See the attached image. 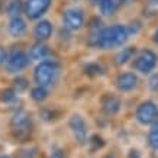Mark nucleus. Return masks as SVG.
<instances>
[{
    "mask_svg": "<svg viewBox=\"0 0 158 158\" xmlns=\"http://www.w3.org/2000/svg\"><path fill=\"white\" fill-rule=\"evenodd\" d=\"M131 36V31L128 26L123 25H113L109 28L102 29L100 35L97 38L96 47L102 49H110V48H118L122 47L128 38Z\"/></svg>",
    "mask_w": 158,
    "mask_h": 158,
    "instance_id": "nucleus-1",
    "label": "nucleus"
},
{
    "mask_svg": "<svg viewBox=\"0 0 158 158\" xmlns=\"http://www.w3.org/2000/svg\"><path fill=\"white\" fill-rule=\"evenodd\" d=\"M10 131L15 139L19 142H26L31 138L32 134V119L31 115L25 110H18L15 112L12 119H10Z\"/></svg>",
    "mask_w": 158,
    "mask_h": 158,
    "instance_id": "nucleus-2",
    "label": "nucleus"
},
{
    "mask_svg": "<svg viewBox=\"0 0 158 158\" xmlns=\"http://www.w3.org/2000/svg\"><path fill=\"white\" fill-rule=\"evenodd\" d=\"M60 74V65L55 61H41L34 71V78L38 86H51Z\"/></svg>",
    "mask_w": 158,
    "mask_h": 158,
    "instance_id": "nucleus-3",
    "label": "nucleus"
},
{
    "mask_svg": "<svg viewBox=\"0 0 158 158\" xmlns=\"http://www.w3.org/2000/svg\"><path fill=\"white\" fill-rule=\"evenodd\" d=\"M5 64L6 70L9 73H19L28 67L29 55H26V52H23L22 49H13L7 54Z\"/></svg>",
    "mask_w": 158,
    "mask_h": 158,
    "instance_id": "nucleus-4",
    "label": "nucleus"
},
{
    "mask_svg": "<svg viewBox=\"0 0 158 158\" xmlns=\"http://www.w3.org/2000/svg\"><path fill=\"white\" fill-rule=\"evenodd\" d=\"M136 120L141 125H152L158 120V106L151 100L141 103L136 109Z\"/></svg>",
    "mask_w": 158,
    "mask_h": 158,
    "instance_id": "nucleus-5",
    "label": "nucleus"
},
{
    "mask_svg": "<svg viewBox=\"0 0 158 158\" xmlns=\"http://www.w3.org/2000/svg\"><path fill=\"white\" fill-rule=\"evenodd\" d=\"M157 65V55L149 51V49H144L135 57L134 67L136 71L142 73V74H148L155 68Z\"/></svg>",
    "mask_w": 158,
    "mask_h": 158,
    "instance_id": "nucleus-6",
    "label": "nucleus"
},
{
    "mask_svg": "<svg viewBox=\"0 0 158 158\" xmlns=\"http://www.w3.org/2000/svg\"><path fill=\"white\" fill-rule=\"evenodd\" d=\"M64 28L70 32H76L84 25V13L78 7H70L64 12Z\"/></svg>",
    "mask_w": 158,
    "mask_h": 158,
    "instance_id": "nucleus-7",
    "label": "nucleus"
},
{
    "mask_svg": "<svg viewBox=\"0 0 158 158\" xmlns=\"http://www.w3.org/2000/svg\"><path fill=\"white\" fill-rule=\"evenodd\" d=\"M52 3V0H26L25 2V15L29 19H39Z\"/></svg>",
    "mask_w": 158,
    "mask_h": 158,
    "instance_id": "nucleus-8",
    "label": "nucleus"
},
{
    "mask_svg": "<svg viewBox=\"0 0 158 158\" xmlns=\"http://www.w3.org/2000/svg\"><path fill=\"white\" fill-rule=\"evenodd\" d=\"M68 125H70V129H71L73 135H74V138H76V141L78 142L80 145L86 144L87 141V125L86 122H84V119H83L80 115H73L71 119H70V122H68Z\"/></svg>",
    "mask_w": 158,
    "mask_h": 158,
    "instance_id": "nucleus-9",
    "label": "nucleus"
},
{
    "mask_svg": "<svg viewBox=\"0 0 158 158\" xmlns=\"http://www.w3.org/2000/svg\"><path fill=\"white\" fill-rule=\"evenodd\" d=\"M138 78L134 73H122L116 78V87L120 91H131L136 87Z\"/></svg>",
    "mask_w": 158,
    "mask_h": 158,
    "instance_id": "nucleus-10",
    "label": "nucleus"
},
{
    "mask_svg": "<svg viewBox=\"0 0 158 158\" xmlns=\"http://www.w3.org/2000/svg\"><path fill=\"white\" fill-rule=\"evenodd\" d=\"M102 109L106 115H116L120 109V100L113 94H105L102 97Z\"/></svg>",
    "mask_w": 158,
    "mask_h": 158,
    "instance_id": "nucleus-11",
    "label": "nucleus"
},
{
    "mask_svg": "<svg viewBox=\"0 0 158 158\" xmlns=\"http://www.w3.org/2000/svg\"><path fill=\"white\" fill-rule=\"evenodd\" d=\"M51 35H52V25L49 23L48 20H41V22L36 23V26L34 29V36L39 42L47 41Z\"/></svg>",
    "mask_w": 158,
    "mask_h": 158,
    "instance_id": "nucleus-12",
    "label": "nucleus"
},
{
    "mask_svg": "<svg viewBox=\"0 0 158 158\" xmlns=\"http://www.w3.org/2000/svg\"><path fill=\"white\" fill-rule=\"evenodd\" d=\"M7 31H9V34L12 35V36H15V38L22 36V35L26 32V22H25L20 16H18V18H10Z\"/></svg>",
    "mask_w": 158,
    "mask_h": 158,
    "instance_id": "nucleus-13",
    "label": "nucleus"
},
{
    "mask_svg": "<svg viewBox=\"0 0 158 158\" xmlns=\"http://www.w3.org/2000/svg\"><path fill=\"white\" fill-rule=\"evenodd\" d=\"M48 54H49L48 48H47L42 42H38L31 48V51H29V58H31V60H44V58L48 57Z\"/></svg>",
    "mask_w": 158,
    "mask_h": 158,
    "instance_id": "nucleus-14",
    "label": "nucleus"
},
{
    "mask_svg": "<svg viewBox=\"0 0 158 158\" xmlns=\"http://www.w3.org/2000/svg\"><path fill=\"white\" fill-rule=\"evenodd\" d=\"M120 0H102L100 2V10L105 16H112L119 7Z\"/></svg>",
    "mask_w": 158,
    "mask_h": 158,
    "instance_id": "nucleus-15",
    "label": "nucleus"
},
{
    "mask_svg": "<svg viewBox=\"0 0 158 158\" xmlns=\"http://www.w3.org/2000/svg\"><path fill=\"white\" fill-rule=\"evenodd\" d=\"M7 15L10 18H18L20 16L22 12H25V5L22 3V0H10L7 3Z\"/></svg>",
    "mask_w": 158,
    "mask_h": 158,
    "instance_id": "nucleus-16",
    "label": "nucleus"
},
{
    "mask_svg": "<svg viewBox=\"0 0 158 158\" xmlns=\"http://www.w3.org/2000/svg\"><path fill=\"white\" fill-rule=\"evenodd\" d=\"M135 47H128V48H123L118 55H116V62L118 64H126V62L132 60V57L135 55Z\"/></svg>",
    "mask_w": 158,
    "mask_h": 158,
    "instance_id": "nucleus-17",
    "label": "nucleus"
},
{
    "mask_svg": "<svg viewBox=\"0 0 158 158\" xmlns=\"http://www.w3.org/2000/svg\"><path fill=\"white\" fill-rule=\"evenodd\" d=\"M148 145L152 149H158V120L152 123V129L148 135Z\"/></svg>",
    "mask_w": 158,
    "mask_h": 158,
    "instance_id": "nucleus-18",
    "label": "nucleus"
},
{
    "mask_svg": "<svg viewBox=\"0 0 158 158\" xmlns=\"http://www.w3.org/2000/svg\"><path fill=\"white\" fill-rule=\"evenodd\" d=\"M48 96V91L44 86H36L35 89H32L31 91V97L34 99L35 102H44Z\"/></svg>",
    "mask_w": 158,
    "mask_h": 158,
    "instance_id": "nucleus-19",
    "label": "nucleus"
},
{
    "mask_svg": "<svg viewBox=\"0 0 158 158\" xmlns=\"http://www.w3.org/2000/svg\"><path fill=\"white\" fill-rule=\"evenodd\" d=\"M86 73L89 76H100L103 74V68H102L100 64H96V62H90V64H87L86 65Z\"/></svg>",
    "mask_w": 158,
    "mask_h": 158,
    "instance_id": "nucleus-20",
    "label": "nucleus"
},
{
    "mask_svg": "<svg viewBox=\"0 0 158 158\" xmlns=\"http://www.w3.org/2000/svg\"><path fill=\"white\" fill-rule=\"evenodd\" d=\"M89 144H90L91 151H96V149L102 148V147L105 145V142H103V139H102L99 135H93V136L90 138V141H89Z\"/></svg>",
    "mask_w": 158,
    "mask_h": 158,
    "instance_id": "nucleus-21",
    "label": "nucleus"
},
{
    "mask_svg": "<svg viewBox=\"0 0 158 158\" xmlns=\"http://www.w3.org/2000/svg\"><path fill=\"white\" fill-rule=\"evenodd\" d=\"M28 89V80L23 78V77H18L16 80H15V91H25Z\"/></svg>",
    "mask_w": 158,
    "mask_h": 158,
    "instance_id": "nucleus-22",
    "label": "nucleus"
},
{
    "mask_svg": "<svg viewBox=\"0 0 158 158\" xmlns=\"http://www.w3.org/2000/svg\"><path fill=\"white\" fill-rule=\"evenodd\" d=\"M41 116H42L45 120H55L57 119V115H55V112L51 109H44L41 112Z\"/></svg>",
    "mask_w": 158,
    "mask_h": 158,
    "instance_id": "nucleus-23",
    "label": "nucleus"
},
{
    "mask_svg": "<svg viewBox=\"0 0 158 158\" xmlns=\"http://www.w3.org/2000/svg\"><path fill=\"white\" fill-rule=\"evenodd\" d=\"M148 84H149V89L152 91H158V74H152L149 77Z\"/></svg>",
    "mask_w": 158,
    "mask_h": 158,
    "instance_id": "nucleus-24",
    "label": "nucleus"
},
{
    "mask_svg": "<svg viewBox=\"0 0 158 158\" xmlns=\"http://www.w3.org/2000/svg\"><path fill=\"white\" fill-rule=\"evenodd\" d=\"M3 102H12L16 99V91L15 90H5L3 91Z\"/></svg>",
    "mask_w": 158,
    "mask_h": 158,
    "instance_id": "nucleus-25",
    "label": "nucleus"
},
{
    "mask_svg": "<svg viewBox=\"0 0 158 158\" xmlns=\"http://www.w3.org/2000/svg\"><path fill=\"white\" fill-rule=\"evenodd\" d=\"M35 157H36L35 149H25V151H20V158H35Z\"/></svg>",
    "mask_w": 158,
    "mask_h": 158,
    "instance_id": "nucleus-26",
    "label": "nucleus"
},
{
    "mask_svg": "<svg viewBox=\"0 0 158 158\" xmlns=\"http://www.w3.org/2000/svg\"><path fill=\"white\" fill-rule=\"evenodd\" d=\"M49 158H67V155H65V151H64V149L58 148V149H54Z\"/></svg>",
    "mask_w": 158,
    "mask_h": 158,
    "instance_id": "nucleus-27",
    "label": "nucleus"
},
{
    "mask_svg": "<svg viewBox=\"0 0 158 158\" xmlns=\"http://www.w3.org/2000/svg\"><path fill=\"white\" fill-rule=\"evenodd\" d=\"M128 158H141V155H139V152L136 149H131L129 154H128Z\"/></svg>",
    "mask_w": 158,
    "mask_h": 158,
    "instance_id": "nucleus-28",
    "label": "nucleus"
},
{
    "mask_svg": "<svg viewBox=\"0 0 158 158\" xmlns=\"http://www.w3.org/2000/svg\"><path fill=\"white\" fill-rule=\"evenodd\" d=\"M6 57H7V54H6L5 48H3V47H0V62H5Z\"/></svg>",
    "mask_w": 158,
    "mask_h": 158,
    "instance_id": "nucleus-29",
    "label": "nucleus"
},
{
    "mask_svg": "<svg viewBox=\"0 0 158 158\" xmlns=\"http://www.w3.org/2000/svg\"><path fill=\"white\" fill-rule=\"evenodd\" d=\"M154 42L155 44H158V31L155 32V35H154Z\"/></svg>",
    "mask_w": 158,
    "mask_h": 158,
    "instance_id": "nucleus-30",
    "label": "nucleus"
},
{
    "mask_svg": "<svg viewBox=\"0 0 158 158\" xmlns=\"http://www.w3.org/2000/svg\"><path fill=\"white\" fill-rule=\"evenodd\" d=\"M151 5H158V0H149Z\"/></svg>",
    "mask_w": 158,
    "mask_h": 158,
    "instance_id": "nucleus-31",
    "label": "nucleus"
},
{
    "mask_svg": "<svg viewBox=\"0 0 158 158\" xmlns=\"http://www.w3.org/2000/svg\"><path fill=\"white\" fill-rule=\"evenodd\" d=\"M90 2H91V3H100L102 0H90Z\"/></svg>",
    "mask_w": 158,
    "mask_h": 158,
    "instance_id": "nucleus-32",
    "label": "nucleus"
},
{
    "mask_svg": "<svg viewBox=\"0 0 158 158\" xmlns=\"http://www.w3.org/2000/svg\"><path fill=\"white\" fill-rule=\"evenodd\" d=\"M0 158H10V157H9V155H2Z\"/></svg>",
    "mask_w": 158,
    "mask_h": 158,
    "instance_id": "nucleus-33",
    "label": "nucleus"
},
{
    "mask_svg": "<svg viewBox=\"0 0 158 158\" xmlns=\"http://www.w3.org/2000/svg\"><path fill=\"white\" fill-rule=\"evenodd\" d=\"M105 158H113V157H110V155H107V157H105Z\"/></svg>",
    "mask_w": 158,
    "mask_h": 158,
    "instance_id": "nucleus-34",
    "label": "nucleus"
},
{
    "mask_svg": "<svg viewBox=\"0 0 158 158\" xmlns=\"http://www.w3.org/2000/svg\"><path fill=\"white\" fill-rule=\"evenodd\" d=\"M120 2H129V0H120Z\"/></svg>",
    "mask_w": 158,
    "mask_h": 158,
    "instance_id": "nucleus-35",
    "label": "nucleus"
},
{
    "mask_svg": "<svg viewBox=\"0 0 158 158\" xmlns=\"http://www.w3.org/2000/svg\"><path fill=\"white\" fill-rule=\"evenodd\" d=\"M0 9H2V0H0Z\"/></svg>",
    "mask_w": 158,
    "mask_h": 158,
    "instance_id": "nucleus-36",
    "label": "nucleus"
}]
</instances>
